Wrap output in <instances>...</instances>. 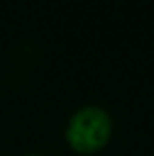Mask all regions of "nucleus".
Wrapping results in <instances>:
<instances>
[{
  "label": "nucleus",
  "instance_id": "f257e3e1",
  "mask_svg": "<svg viewBox=\"0 0 154 156\" xmlns=\"http://www.w3.org/2000/svg\"><path fill=\"white\" fill-rule=\"evenodd\" d=\"M113 136V118L100 104H84L70 113L63 129L66 145L75 154L91 156L102 152Z\"/></svg>",
  "mask_w": 154,
  "mask_h": 156
},
{
  "label": "nucleus",
  "instance_id": "f03ea898",
  "mask_svg": "<svg viewBox=\"0 0 154 156\" xmlns=\"http://www.w3.org/2000/svg\"><path fill=\"white\" fill-rule=\"evenodd\" d=\"M23 156H43V154H36V152H30V154H23Z\"/></svg>",
  "mask_w": 154,
  "mask_h": 156
}]
</instances>
